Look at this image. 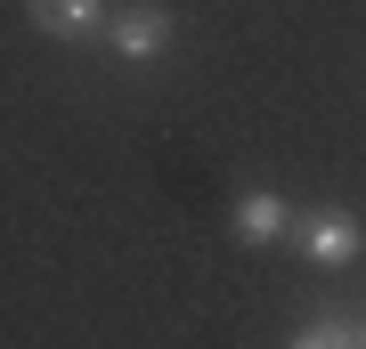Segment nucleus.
Returning <instances> with one entry per match:
<instances>
[{"label":"nucleus","instance_id":"nucleus-1","mask_svg":"<svg viewBox=\"0 0 366 349\" xmlns=\"http://www.w3.org/2000/svg\"><path fill=\"white\" fill-rule=\"evenodd\" d=\"M293 244L317 260V268H350V260L366 252V220L350 203H317V211H301L293 220Z\"/></svg>","mask_w":366,"mask_h":349},{"label":"nucleus","instance_id":"nucleus-2","mask_svg":"<svg viewBox=\"0 0 366 349\" xmlns=\"http://www.w3.org/2000/svg\"><path fill=\"white\" fill-rule=\"evenodd\" d=\"M171 41H179V25H171V9H163V0H122V9L106 16V49H114V57H131V65L163 57Z\"/></svg>","mask_w":366,"mask_h":349},{"label":"nucleus","instance_id":"nucleus-3","mask_svg":"<svg viewBox=\"0 0 366 349\" xmlns=\"http://www.w3.org/2000/svg\"><path fill=\"white\" fill-rule=\"evenodd\" d=\"M293 220H301V211H293L277 187H244V195L228 203V228L244 236V244H285V236H293Z\"/></svg>","mask_w":366,"mask_h":349},{"label":"nucleus","instance_id":"nucleus-4","mask_svg":"<svg viewBox=\"0 0 366 349\" xmlns=\"http://www.w3.org/2000/svg\"><path fill=\"white\" fill-rule=\"evenodd\" d=\"M25 16L49 41H106V16L114 9H106V0H25Z\"/></svg>","mask_w":366,"mask_h":349},{"label":"nucleus","instance_id":"nucleus-5","mask_svg":"<svg viewBox=\"0 0 366 349\" xmlns=\"http://www.w3.org/2000/svg\"><path fill=\"white\" fill-rule=\"evenodd\" d=\"M293 349H358V317H310L293 333Z\"/></svg>","mask_w":366,"mask_h":349},{"label":"nucleus","instance_id":"nucleus-6","mask_svg":"<svg viewBox=\"0 0 366 349\" xmlns=\"http://www.w3.org/2000/svg\"><path fill=\"white\" fill-rule=\"evenodd\" d=\"M358 349H366V317H358Z\"/></svg>","mask_w":366,"mask_h":349}]
</instances>
